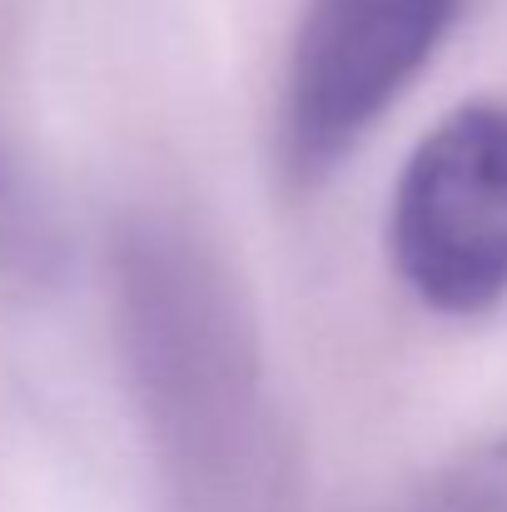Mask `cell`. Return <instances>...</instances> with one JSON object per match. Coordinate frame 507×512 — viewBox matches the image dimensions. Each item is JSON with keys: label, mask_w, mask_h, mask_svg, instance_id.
<instances>
[{"label": "cell", "mask_w": 507, "mask_h": 512, "mask_svg": "<svg viewBox=\"0 0 507 512\" xmlns=\"http://www.w3.org/2000/svg\"><path fill=\"white\" fill-rule=\"evenodd\" d=\"M388 249L438 314H483L507 299V100L453 110L408 155Z\"/></svg>", "instance_id": "1"}, {"label": "cell", "mask_w": 507, "mask_h": 512, "mask_svg": "<svg viewBox=\"0 0 507 512\" xmlns=\"http://www.w3.org/2000/svg\"><path fill=\"white\" fill-rule=\"evenodd\" d=\"M463 0H309L289 60V155L329 170L438 55Z\"/></svg>", "instance_id": "2"}, {"label": "cell", "mask_w": 507, "mask_h": 512, "mask_svg": "<svg viewBox=\"0 0 507 512\" xmlns=\"http://www.w3.org/2000/svg\"><path fill=\"white\" fill-rule=\"evenodd\" d=\"M403 512H507V433L458 453Z\"/></svg>", "instance_id": "3"}, {"label": "cell", "mask_w": 507, "mask_h": 512, "mask_svg": "<svg viewBox=\"0 0 507 512\" xmlns=\"http://www.w3.org/2000/svg\"><path fill=\"white\" fill-rule=\"evenodd\" d=\"M15 249H30L25 244V214H20V204H15L5 174H0V254H15Z\"/></svg>", "instance_id": "4"}]
</instances>
